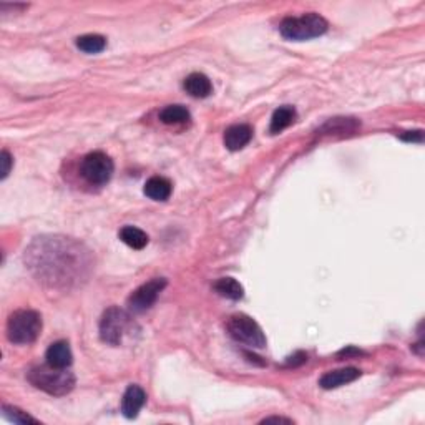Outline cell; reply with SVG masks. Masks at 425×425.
<instances>
[{"label":"cell","mask_w":425,"mask_h":425,"mask_svg":"<svg viewBox=\"0 0 425 425\" xmlns=\"http://www.w3.org/2000/svg\"><path fill=\"white\" fill-rule=\"evenodd\" d=\"M25 264L40 283L70 290L88 279L94 258L85 244L65 236H40L25 251Z\"/></svg>","instance_id":"1"},{"label":"cell","mask_w":425,"mask_h":425,"mask_svg":"<svg viewBox=\"0 0 425 425\" xmlns=\"http://www.w3.org/2000/svg\"><path fill=\"white\" fill-rule=\"evenodd\" d=\"M29 382L50 395H65L75 387V375L68 369H58L45 364L34 367L27 375Z\"/></svg>","instance_id":"2"},{"label":"cell","mask_w":425,"mask_h":425,"mask_svg":"<svg viewBox=\"0 0 425 425\" xmlns=\"http://www.w3.org/2000/svg\"><path fill=\"white\" fill-rule=\"evenodd\" d=\"M279 32L287 40H309L320 37L327 32V20L319 14L301 15V17H287L281 22Z\"/></svg>","instance_id":"3"},{"label":"cell","mask_w":425,"mask_h":425,"mask_svg":"<svg viewBox=\"0 0 425 425\" xmlns=\"http://www.w3.org/2000/svg\"><path fill=\"white\" fill-rule=\"evenodd\" d=\"M42 332V318L30 309L15 311L7 320V338L12 344H32Z\"/></svg>","instance_id":"4"},{"label":"cell","mask_w":425,"mask_h":425,"mask_svg":"<svg viewBox=\"0 0 425 425\" xmlns=\"http://www.w3.org/2000/svg\"><path fill=\"white\" fill-rule=\"evenodd\" d=\"M228 332L236 342L246 344L252 349L266 347V336L261 326L246 314H235L228 319Z\"/></svg>","instance_id":"5"},{"label":"cell","mask_w":425,"mask_h":425,"mask_svg":"<svg viewBox=\"0 0 425 425\" xmlns=\"http://www.w3.org/2000/svg\"><path fill=\"white\" fill-rule=\"evenodd\" d=\"M130 316L120 307L111 306L100 319V339L110 346H120L130 329Z\"/></svg>","instance_id":"6"},{"label":"cell","mask_w":425,"mask_h":425,"mask_svg":"<svg viewBox=\"0 0 425 425\" xmlns=\"http://www.w3.org/2000/svg\"><path fill=\"white\" fill-rule=\"evenodd\" d=\"M113 160L108 155L102 153V151H94V153L87 155L83 158L82 166H80L83 178L90 184H98V186L110 182L111 176H113Z\"/></svg>","instance_id":"7"},{"label":"cell","mask_w":425,"mask_h":425,"mask_svg":"<svg viewBox=\"0 0 425 425\" xmlns=\"http://www.w3.org/2000/svg\"><path fill=\"white\" fill-rule=\"evenodd\" d=\"M164 287H166V279L164 278H155L148 281L143 286H140L138 290L131 292V296L128 298V307L133 312H145L156 303L160 292Z\"/></svg>","instance_id":"8"},{"label":"cell","mask_w":425,"mask_h":425,"mask_svg":"<svg viewBox=\"0 0 425 425\" xmlns=\"http://www.w3.org/2000/svg\"><path fill=\"white\" fill-rule=\"evenodd\" d=\"M146 402V392L140 386H130L122 399V414L127 419H135Z\"/></svg>","instance_id":"9"},{"label":"cell","mask_w":425,"mask_h":425,"mask_svg":"<svg viewBox=\"0 0 425 425\" xmlns=\"http://www.w3.org/2000/svg\"><path fill=\"white\" fill-rule=\"evenodd\" d=\"M360 377V371L354 367H346V369H339V371H331L326 372L323 377L319 379V386L326 391H331V389H338L340 386H346L349 382H354L356 379Z\"/></svg>","instance_id":"10"},{"label":"cell","mask_w":425,"mask_h":425,"mask_svg":"<svg viewBox=\"0 0 425 425\" xmlns=\"http://www.w3.org/2000/svg\"><path fill=\"white\" fill-rule=\"evenodd\" d=\"M45 359L47 364H50V366L58 369H68L72 366V362H74V354H72L70 344H68L67 340L54 342L49 349H47Z\"/></svg>","instance_id":"11"},{"label":"cell","mask_w":425,"mask_h":425,"mask_svg":"<svg viewBox=\"0 0 425 425\" xmlns=\"http://www.w3.org/2000/svg\"><path fill=\"white\" fill-rule=\"evenodd\" d=\"M252 138V128L250 125H232L224 131V146L230 151L243 150Z\"/></svg>","instance_id":"12"},{"label":"cell","mask_w":425,"mask_h":425,"mask_svg":"<svg viewBox=\"0 0 425 425\" xmlns=\"http://www.w3.org/2000/svg\"><path fill=\"white\" fill-rule=\"evenodd\" d=\"M171 191H173V184L163 176H153L148 179L145 188H143V193L153 201H166L171 196Z\"/></svg>","instance_id":"13"},{"label":"cell","mask_w":425,"mask_h":425,"mask_svg":"<svg viewBox=\"0 0 425 425\" xmlns=\"http://www.w3.org/2000/svg\"><path fill=\"white\" fill-rule=\"evenodd\" d=\"M183 87L195 98H206L212 94L211 80L203 74H191L184 80Z\"/></svg>","instance_id":"14"},{"label":"cell","mask_w":425,"mask_h":425,"mask_svg":"<svg viewBox=\"0 0 425 425\" xmlns=\"http://www.w3.org/2000/svg\"><path fill=\"white\" fill-rule=\"evenodd\" d=\"M160 120L164 125H183L190 122L191 115L183 105H168L160 111Z\"/></svg>","instance_id":"15"},{"label":"cell","mask_w":425,"mask_h":425,"mask_svg":"<svg viewBox=\"0 0 425 425\" xmlns=\"http://www.w3.org/2000/svg\"><path fill=\"white\" fill-rule=\"evenodd\" d=\"M120 239L133 250H143L150 241L146 232L136 226H123L120 230Z\"/></svg>","instance_id":"16"},{"label":"cell","mask_w":425,"mask_h":425,"mask_svg":"<svg viewBox=\"0 0 425 425\" xmlns=\"http://www.w3.org/2000/svg\"><path fill=\"white\" fill-rule=\"evenodd\" d=\"M296 120V110L291 105L279 107L271 118V133H281Z\"/></svg>","instance_id":"17"},{"label":"cell","mask_w":425,"mask_h":425,"mask_svg":"<svg viewBox=\"0 0 425 425\" xmlns=\"http://www.w3.org/2000/svg\"><path fill=\"white\" fill-rule=\"evenodd\" d=\"M215 291L223 298L238 301L244 296V287L235 278H221L215 283Z\"/></svg>","instance_id":"18"},{"label":"cell","mask_w":425,"mask_h":425,"mask_svg":"<svg viewBox=\"0 0 425 425\" xmlns=\"http://www.w3.org/2000/svg\"><path fill=\"white\" fill-rule=\"evenodd\" d=\"M77 47L85 54H100V52L105 50L107 47V39L102 35L90 34V35H82L77 39Z\"/></svg>","instance_id":"19"},{"label":"cell","mask_w":425,"mask_h":425,"mask_svg":"<svg viewBox=\"0 0 425 425\" xmlns=\"http://www.w3.org/2000/svg\"><path fill=\"white\" fill-rule=\"evenodd\" d=\"M3 414L14 424H39L37 419H34V417H30L27 412H22L17 407L3 406Z\"/></svg>","instance_id":"20"},{"label":"cell","mask_w":425,"mask_h":425,"mask_svg":"<svg viewBox=\"0 0 425 425\" xmlns=\"http://www.w3.org/2000/svg\"><path fill=\"white\" fill-rule=\"evenodd\" d=\"M400 140H404V142H412V143H422L424 142V131L422 130L406 131V133L400 135Z\"/></svg>","instance_id":"21"},{"label":"cell","mask_w":425,"mask_h":425,"mask_svg":"<svg viewBox=\"0 0 425 425\" xmlns=\"http://www.w3.org/2000/svg\"><path fill=\"white\" fill-rule=\"evenodd\" d=\"M12 163H14V160H12L10 153L7 150L2 151V179H6L7 176H9L10 170H12Z\"/></svg>","instance_id":"22"},{"label":"cell","mask_w":425,"mask_h":425,"mask_svg":"<svg viewBox=\"0 0 425 425\" xmlns=\"http://www.w3.org/2000/svg\"><path fill=\"white\" fill-rule=\"evenodd\" d=\"M307 360V356L304 354V352H296L294 356H291L290 359H287V366H301V364H304Z\"/></svg>","instance_id":"23"},{"label":"cell","mask_w":425,"mask_h":425,"mask_svg":"<svg viewBox=\"0 0 425 425\" xmlns=\"http://www.w3.org/2000/svg\"><path fill=\"white\" fill-rule=\"evenodd\" d=\"M270 422H286V424H292L291 419H284V417H268V419H264L261 424H270Z\"/></svg>","instance_id":"24"}]
</instances>
